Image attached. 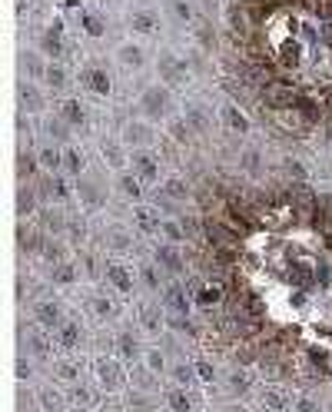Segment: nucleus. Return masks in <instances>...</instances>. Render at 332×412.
<instances>
[{"label": "nucleus", "mask_w": 332, "mask_h": 412, "mask_svg": "<svg viewBox=\"0 0 332 412\" xmlns=\"http://www.w3.org/2000/svg\"><path fill=\"white\" fill-rule=\"evenodd\" d=\"M262 100H266L269 107H276V110H286V107H295V103H299V94H295L289 83L269 80V83L262 87Z\"/></svg>", "instance_id": "f257e3e1"}, {"label": "nucleus", "mask_w": 332, "mask_h": 412, "mask_svg": "<svg viewBox=\"0 0 332 412\" xmlns=\"http://www.w3.org/2000/svg\"><path fill=\"white\" fill-rule=\"evenodd\" d=\"M83 80H87V87H90L93 94H110V80H107L103 70H87Z\"/></svg>", "instance_id": "f03ea898"}, {"label": "nucleus", "mask_w": 332, "mask_h": 412, "mask_svg": "<svg viewBox=\"0 0 332 412\" xmlns=\"http://www.w3.org/2000/svg\"><path fill=\"white\" fill-rule=\"evenodd\" d=\"M129 23H133V30H143V34H153V30H156V17H153V14H136Z\"/></svg>", "instance_id": "7ed1b4c3"}, {"label": "nucleus", "mask_w": 332, "mask_h": 412, "mask_svg": "<svg viewBox=\"0 0 332 412\" xmlns=\"http://www.w3.org/2000/svg\"><path fill=\"white\" fill-rule=\"evenodd\" d=\"M133 160H136V167H140V173H143L147 180H153V176H156V167H153V160H147L143 153H133Z\"/></svg>", "instance_id": "20e7f679"}, {"label": "nucleus", "mask_w": 332, "mask_h": 412, "mask_svg": "<svg viewBox=\"0 0 332 412\" xmlns=\"http://www.w3.org/2000/svg\"><path fill=\"white\" fill-rule=\"evenodd\" d=\"M107 273H110V280L116 282L120 289H129V276H127V273H123V269H120V266H110Z\"/></svg>", "instance_id": "39448f33"}, {"label": "nucleus", "mask_w": 332, "mask_h": 412, "mask_svg": "<svg viewBox=\"0 0 332 412\" xmlns=\"http://www.w3.org/2000/svg\"><path fill=\"white\" fill-rule=\"evenodd\" d=\"M226 120H229V127H233V130H246V116H240V113L236 110H226Z\"/></svg>", "instance_id": "423d86ee"}, {"label": "nucleus", "mask_w": 332, "mask_h": 412, "mask_svg": "<svg viewBox=\"0 0 332 412\" xmlns=\"http://www.w3.org/2000/svg\"><path fill=\"white\" fill-rule=\"evenodd\" d=\"M160 260H163L169 269H180V256H176L173 249H160Z\"/></svg>", "instance_id": "0eeeda50"}, {"label": "nucleus", "mask_w": 332, "mask_h": 412, "mask_svg": "<svg viewBox=\"0 0 332 412\" xmlns=\"http://www.w3.org/2000/svg\"><path fill=\"white\" fill-rule=\"evenodd\" d=\"M47 83H50V87H60V83H63V70H60V67H50V70H47Z\"/></svg>", "instance_id": "6e6552de"}, {"label": "nucleus", "mask_w": 332, "mask_h": 412, "mask_svg": "<svg viewBox=\"0 0 332 412\" xmlns=\"http://www.w3.org/2000/svg\"><path fill=\"white\" fill-rule=\"evenodd\" d=\"M100 375H103V382H113V386H116V369H113V362H103V366H100Z\"/></svg>", "instance_id": "1a4fd4ad"}, {"label": "nucleus", "mask_w": 332, "mask_h": 412, "mask_svg": "<svg viewBox=\"0 0 332 412\" xmlns=\"http://www.w3.org/2000/svg\"><path fill=\"white\" fill-rule=\"evenodd\" d=\"M63 113H67V116H70V120H74V123H80V120H83V113H80V107H76L74 100H70V103H67V107H63Z\"/></svg>", "instance_id": "9d476101"}, {"label": "nucleus", "mask_w": 332, "mask_h": 412, "mask_svg": "<svg viewBox=\"0 0 332 412\" xmlns=\"http://www.w3.org/2000/svg\"><path fill=\"white\" fill-rule=\"evenodd\" d=\"M169 302H173L180 313H186V300H183V293H180V289H173V293H169Z\"/></svg>", "instance_id": "9b49d317"}, {"label": "nucleus", "mask_w": 332, "mask_h": 412, "mask_svg": "<svg viewBox=\"0 0 332 412\" xmlns=\"http://www.w3.org/2000/svg\"><path fill=\"white\" fill-rule=\"evenodd\" d=\"M40 319L43 322H56V306H40Z\"/></svg>", "instance_id": "f8f14e48"}, {"label": "nucleus", "mask_w": 332, "mask_h": 412, "mask_svg": "<svg viewBox=\"0 0 332 412\" xmlns=\"http://www.w3.org/2000/svg\"><path fill=\"white\" fill-rule=\"evenodd\" d=\"M266 402H269L273 409H286V399H282V395H276V393H269V395H266Z\"/></svg>", "instance_id": "ddd939ff"}, {"label": "nucleus", "mask_w": 332, "mask_h": 412, "mask_svg": "<svg viewBox=\"0 0 332 412\" xmlns=\"http://www.w3.org/2000/svg\"><path fill=\"white\" fill-rule=\"evenodd\" d=\"M43 50H47V54H60V40L47 37V40H43Z\"/></svg>", "instance_id": "4468645a"}, {"label": "nucleus", "mask_w": 332, "mask_h": 412, "mask_svg": "<svg viewBox=\"0 0 332 412\" xmlns=\"http://www.w3.org/2000/svg\"><path fill=\"white\" fill-rule=\"evenodd\" d=\"M169 399H173V406H176V409H180V412H186V409H189V402H186V399H183V393H173V395H169Z\"/></svg>", "instance_id": "2eb2a0df"}, {"label": "nucleus", "mask_w": 332, "mask_h": 412, "mask_svg": "<svg viewBox=\"0 0 332 412\" xmlns=\"http://www.w3.org/2000/svg\"><path fill=\"white\" fill-rule=\"evenodd\" d=\"M87 30H90V34H103V27H100V23H96V17H93V14H87Z\"/></svg>", "instance_id": "dca6fc26"}, {"label": "nucleus", "mask_w": 332, "mask_h": 412, "mask_svg": "<svg viewBox=\"0 0 332 412\" xmlns=\"http://www.w3.org/2000/svg\"><path fill=\"white\" fill-rule=\"evenodd\" d=\"M74 336H76V329L70 326V329H63V339H60V342H63V346H74Z\"/></svg>", "instance_id": "f3484780"}, {"label": "nucleus", "mask_w": 332, "mask_h": 412, "mask_svg": "<svg viewBox=\"0 0 332 412\" xmlns=\"http://www.w3.org/2000/svg\"><path fill=\"white\" fill-rule=\"evenodd\" d=\"M43 163H47V167H56V153L47 150V153H43Z\"/></svg>", "instance_id": "a211bd4d"}, {"label": "nucleus", "mask_w": 332, "mask_h": 412, "mask_svg": "<svg viewBox=\"0 0 332 412\" xmlns=\"http://www.w3.org/2000/svg\"><path fill=\"white\" fill-rule=\"evenodd\" d=\"M123 60H133V63H140V54H136V50H127V54H123Z\"/></svg>", "instance_id": "6ab92c4d"}, {"label": "nucleus", "mask_w": 332, "mask_h": 412, "mask_svg": "<svg viewBox=\"0 0 332 412\" xmlns=\"http://www.w3.org/2000/svg\"><path fill=\"white\" fill-rule=\"evenodd\" d=\"M299 409H302V412H319V409L313 406V402H299Z\"/></svg>", "instance_id": "aec40b11"}, {"label": "nucleus", "mask_w": 332, "mask_h": 412, "mask_svg": "<svg viewBox=\"0 0 332 412\" xmlns=\"http://www.w3.org/2000/svg\"><path fill=\"white\" fill-rule=\"evenodd\" d=\"M326 14H329V20H332V0H326Z\"/></svg>", "instance_id": "412c9836"}, {"label": "nucleus", "mask_w": 332, "mask_h": 412, "mask_svg": "<svg viewBox=\"0 0 332 412\" xmlns=\"http://www.w3.org/2000/svg\"><path fill=\"white\" fill-rule=\"evenodd\" d=\"M329 107H332V103H329Z\"/></svg>", "instance_id": "4be33fe9"}]
</instances>
